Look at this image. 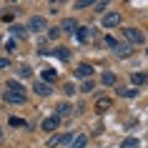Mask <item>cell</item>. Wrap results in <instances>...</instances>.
Segmentation results:
<instances>
[{
  "label": "cell",
  "mask_w": 148,
  "mask_h": 148,
  "mask_svg": "<svg viewBox=\"0 0 148 148\" xmlns=\"http://www.w3.org/2000/svg\"><path fill=\"white\" fill-rule=\"evenodd\" d=\"M131 80H133V86H143V83H146V75H143V73H133Z\"/></svg>",
  "instance_id": "obj_18"
},
{
  "label": "cell",
  "mask_w": 148,
  "mask_h": 148,
  "mask_svg": "<svg viewBox=\"0 0 148 148\" xmlns=\"http://www.w3.org/2000/svg\"><path fill=\"white\" fill-rule=\"evenodd\" d=\"M65 93H68V95H73V93H75V88H73V83H68V86H65Z\"/></svg>",
  "instance_id": "obj_29"
},
{
  "label": "cell",
  "mask_w": 148,
  "mask_h": 148,
  "mask_svg": "<svg viewBox=\"0 0 148 148\" xmlns=\"http://www.w3.org/2000/svg\"><path fill=\"white\" fill-rule=\"evenodd\" d=\"M18 75H20V78H28V75H30V68H28V65H20V68H18Z\"/></svg>",
  "instance_id": "obj_22"
},
{
  "label": "cell",
  "mask_w": 148,
  "mask_h": 148,
  "mask_svg": "<svg viewBox=\"0 0 148 148\" xmlns=\"http://www.w3.org/2000/svg\"><path fill=\"white\" fill-rule=\"evenodd\" d=\"M70 140H73V136H70V133H63V136H53V138L48 140V146H50V148H58V146L70 143Z\"/></svg>",
  "instance_id": "obj_3"
},
{
  "label": "cell",
  "mask_w": 148,
  "mask_h": 148,
  "mask_svg": "<svg viewBox=\"0 0 148 148\" xmlns=\"http://www.w3.org/2000/svg\"><path fill=\"white\" fill-rule=\"evenodd\" d=\"M123 35L128 38V43H136V45H138V43H143V33H140L138 28H125Z\"/></svg>",
  "instance_id": "obj_2"
},
{
  "label": "cell",
  "mask_w": 148,
  "mask_h": 148,
  "mask_svg": "<svg viewBox=\"0 0 148 148\" xmlns=\"http://www.w3.org/2000/svg\"><path fill=\"white\" fill-rule=\"evenodd\" d=\"M33 90H35L38 95H50V90H53V88L48 86V83H43V80H35V86H33Z\"/></svg>",
  "instance_id": "obj_9"
},
{
  "label": "cell",
  "mask_w": 148,
  "mask_h": 148,
  "mask_svg": "<svg viewBox=\"0 0 148 148\" xmlns=\"http://www.w3.org/2000/svg\"><path fill=\"white\" fill-rule=\"evenodd\" d=\"M103 25H106V28H118V25H121V15H118V13H108V15L103 18Z\"/></svg>",
  "instance_id": "obj_6"
},
{
  "label": "cell",
  "mask_w": 148,
  "mask_h": 148,
  "mask_svg": "<svg viewBox=\"0 0 148 148\" xmlns=\"http://www.w3.org/2000/svg\"><path fill=\"white\" fill-rule=\"evenodd\" d=\"M75 38H78L80 43H86L88 40V28H78V30H75Z\"/></svg>",
  "instance_id": "obj_20"
},
{
  "label": "cell",
  "mask_w": 148,
  "mask_h": 148,
  "mask_svg": "<svg viewBox=\"0 0 148 148\" xmlns=\"http://www.w3.org/2000/svg\"><path fill=\"white\" fill-rule=\"evenodd\" d=\"M75 30H78L75 18H65V20L60 23V33H73V35H75Z\"/></svg>",
  "instance_id": "obj_4"
},
{
  "label": "cell",
  "mask_w": 148,
  "mask_h": 148,
  "mask_svg": "<svg viewBox=\"0 0 148 148\" xmlns=\"http://www.w3.org/2000/svg\"><path fill=\"white\" fill-rule=\"evenodd\" d=\"M28 30H33V33H43V30H48L45 18H43V15H33L30 20H28Z\"/></svg>",
  "instance_id": "obj_1"
},
{
  "label": "cell",
  "mask_w": 148,
  "mask_h": 148,
  "mask_svg": "<svg viewBox=\"0 0 148 148\" xmlns=\"http://www.w3.org/2000/svg\"><path fill=\"white\" fill-rule=\"evenodd\" d=\"M86 136H78V138H73V140H70V148H83V146H86Z\"/></svg>",
  "instance_id": "obj_15"
},
{
  "label": "cell",
  "mask_w": 148,
  "mask_h": 148,
  "mask_svg": "<svg viewBox=\"0 0 148 148\" xmlns=\"http://www.w3.org/2000/svg\"><path fill=\"white\" fill-rule=\"evenodd\" d=\"M113 50H116V55H121V58H128V55L133 53V48L128 45V43H116V45H113Z\"/></svg>",
  "instance_id": "obj_7"
},
{
  "label": "cell",
  "mask_w": 148,
  "mask_h": 148,
  "mask_svg": "<svg viewBox=\"0 0 148 148\" xmlns=\"http://www.w3.org/2000/svg\"><path fill=\"white\" fill-rule=\"evenodd\" d=\"M28 28H23V25H10V35H15V38H25L28 35Z\"/></svg>",
  "instance_id": "obj_12"
},
{
  "label": "cell",
  "mask_w": 148,
  "mask_h": 148,
  "mask_svg": "<svg viewBox=\"0 0 148 148\" xmlns=\"http://www.w3.org/2000/svg\"><path fill=\"white\" fill-rule=\"evenodd\" d=\"M60 35V28H50V38H58Z\"/></svg>",
  "instance_id": "obj_28"
},
{
  "label": "cell",
  "mask_w": 148,
  "mask_h": 148,
  "mask_svg": "<svg viewBox=\"0 0 148 148\" xmlns=\"http://www.w3.org/2000/svg\"><path fill=\"white\" fill-rule=\"evenodd\" d=\"M110 106H113V101H110V98H98V101H95V110H108Z\"/></svg>",
  "instance_id": "obj_11"
},
{
  "label": "cell",
  "mask_w": 148,
  "mask_h": 148,
  "mask_svg": "<svg viewBox=\"0 0 148 148\" xmlns=\"http://www.w3.org/2000/svg\"><path fill=\"white\" fill-rule=\"evenodd\" d=\"M55 75H58V73H55L53 68H45V70H43V83H48V86H50V83L55 80Z\"/></svg>",
  "instance_id": "obj_13"
},
{
  "label": "cell",
  "mask_w": 148,
  "mask_h": 148,
  "mask_svg": "<svg viewBox=\"0 0 148 148\" xmlns=\"http://www.w3.org/2000/svg\"><path fill=\"white\" fill-rule=\"evenodd\" d=\"M121 148H138V138H125L121 143Z\"/></svg>",
  "instance_id": "obj_21"
},
{
  "label": "cell",
  "mask_w": 148,
  "mask_h": 148,
  "mask_svg": "<svg viewBox=\"0 0 148 148\" xmlns=\"http://www.w3.org/2000/svg\"><path fill=\"white\" fill-rule=\"evenodd\" d=\"M86 8H93V0H75V10H86Z\"/></svg>",
  "instance_id": "obj_17"
},
{
  "label": "cell",
  "mask_w": 148,
  "mask_h": 148,
  "mask_svg": "<svg viewBox=\"0 0 148 148\" xmlns=\"http://www.w3.org/2000/svg\"><path fill=\"white\" fill-rule=\"evenodd\" d=\"M101 83H103V86H113V83H116V75H113V73H103Z\"/></svg>",
  "instance_id": "obj_14"
},
{
  "label": "cell",
  "mask_w": 148,
  "mask_h": 148,
  "mask_svg": "<svg viewBox=\"0 0 148 148\" xmlns=\"http://www.w3.org/2000/svg\"><path fill=\"white\" fill-rule=\"evenodd\" d=\"M70 113H73V108H70L68 103H63V106H58V118H60V116H70Z\"/></svg>",
  "instance_id": "obj_19"
},
{
  "label": "cell",
  "mask_w": 148,
  "mask_h": 148,
  "mask_svg": "<svg viewBox=\"0 0 148 148\" xmlns=\"http://www.w3.org/2000/svg\"><path fill=\"white\" fill-rule=\"evenodd\" d=\"M8 90H15V93H25V88L18 83V80H8Z\"/></svg>",
  "instance_id": "obj_16"
},
{
  "label": "cell",
  "mask_w": 148,
  "mask_h": 148,
  "mask_svg": "<svg viewBox=\"0 0 148 148\" xmlns=\"http://www.w3.org/2000/svg\"><path fill=\"white\" fill-rule=\"evenodd\" d=\"M136 93H138V90H133V88H121V95H125V98H133Z\"/></svg>",
  "instance_id": "obj_23"
},
{
  "label": "cell",
  "mask_w": 148,
  "mask_h": 148,
  "mask_svg": "<svg viewBox=\"0 0 148 148\" xmlns=\"http://www.w3.org/2000/svg\"><path fill=\"white\" fill-rule=\"evenodd\" d=\"M8 65H10L8 58H0V70H3V68H8Z\"/></svg>",
  "instance_id": "obj_27"
},
{
  "label": "cell",
  "mask_w": 148,
  "mask_h": 148,
  "mask_svg": "<svg viewBox=\"0 0 148 148\" xmlns=\"http://www.w3.org/2000/svg\"><path fill=\"white\" fill-rule=\"evenodd\" d=\"M75 75H78V78H83V80H88L90 75H93V68H90L88 63H83V65H78V70H75Z\"/></svg>",
  "instance_id": "obj_8"
},
{
  "label": "cell",
  "mask_w": 148,
  "mask_h": 148,
  "mask_svg": "<svg viewBox=\"0 0 148 148\" xmlns=\"http://www.w3.org/2000/svg\"><path fill=\"white\" fill-rule=\"evenodd\" d=\"M0 138H3V131H0Z\"/></svg>",
  "instance_id": "obj_30"
},
{
  "label": "cell",
  "mask_w": 148,
  "mask_h": 148,
  "mask_svg": "<svg viewBox=\"0 0 148 148\" xmlns=\"http://www.w3.org/2000/svg\"><path fill=\"white\" fill-rule=\"evenodd\" d=\"M10 125H25V121H20V118H10Z\"/></svg>",
  "instance_id": "obj_26"
},
{
  "label": "cell",
  "mask_w": 148,
  "mask_h": 148,
  "mask_svg": "<svg viewBox=\"0 0 148 148\" xmlns=\"http://www.w3.org/2000/svg\"><path fill=\"white\" fill-rule=\"evenodd\" d=\"M58 123H60V118H58V116L45 118V121H43V131H55V128H58Z\"/></svg>",
  "instance_id": "obj_10"
},
{
  "label": "cell",
  "mask_w": 148,
  "mask_h": 148,
  "mask_svg": "<svg viewBox=\"0 0 148 148\" xmlns=\"http://www.w3.org/2000/svg\"><path fill=\"white\" fill-rule=\"evenodd\" d=\"M80 90H83V93H88V90H93V80H86V83H83V88H80Z\"/></svg>",
  "instance_id": "obj_24"
},
{
  "label": "cell",
  "mask_w": 148,
  "mask_h": 148,
  "mask_svg": "<svg viewBox=\"0 0 148 148\" xmlns=\"http://www.w3.org/2000/svg\"><path fill=\"white\" fill-rule=\"evenodd\" d=\"M106 5H108V3H106V0H101V3H93V8L98 10V13H101V10H106Z\"/></svg>",
  "instance_id": "obj_25"
},
{
  "label": "cell",
  "mask_w": 148,
  "mask_h": 148,
  "mask_svg": "<svg viewBox=\"0 0 148 148\" xmlns=\"http://www.w3.org/2000/svg\"><path fill=\"white\" fill-rule=\"evenodd\" d=\"M5 101H8V103H18V106H23V103H25V93H15V90H5Z\"/></svg>",
  "instance_id": "obj_5"
}]
</instances>
